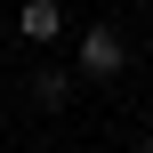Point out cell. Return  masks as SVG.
Here are the masks:
<instances>
[{
	"label": "cell",
	"instance_id": "6da1fadb",
	"mask_svg": "<svg viewBox=\"0 0 153 153\" xmlns=\"http://www.w3.org/2000/svg\"><path fill=\"white\" fill-rule=\"evenodd\" d=\"M73 73H81V81H121V73H129V40H121L113 24H89V32L73 40Z\"/></svg>",
	"mask_w": 153,
	"mask_h": 153
},
{
	"label": "cell",
	"instance_id": "7a4b0ae2",
	"mask_svg": "<svg viewBox=\"0 0 153 153\" xmlns=\"http://www.w3.org/2000/svg\"><path fill=\"white\" fill-rule=\"evenodd\" d=\"M16 40L24 48H56L65 40V0H16Z\"/></svg>",
	"mask_w": 153,
	"mask_h": 153
},
{
	"label": "cell",
	"instance_id": "3957f363",
	"mask_svg": "<svg viewBox=\"0 0 153 153\" xmlns=\"http://www.w3.org/2000/svg\"><path fill=\"white\" fill-rule=\"evenodd\" d=\"M73 89H81V73H73V65H40V73H32V105H40V113H65V105H73Z\"/></svg>",
	"mask_w": 153,
	"mask_h": 153
},
{
	"label": "cell",
	"instance_id": "277c9868",
	"mask_svg": "<svg viewBox=\"0 0 153 153\" xmlns=\"http://www.w3.org/2000/svg\"><path fill=\"white\" fill-rule=\"evenodd\" d=\"M137 153H153V129H145V137H137Z\"/></svg>",
	"mask_w": 153,
	"mask_h": 153
}]
</instances>
